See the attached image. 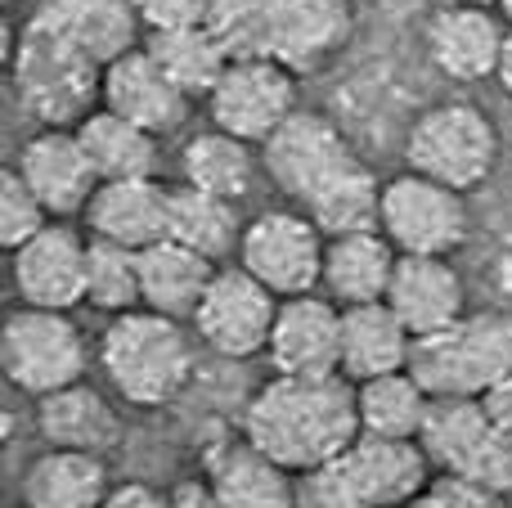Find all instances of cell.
Here are the masks:
<instances>
[{"instance_id": "obj_25", "label": "cell", "mask_w": 512, "mask_h": 508, "mask_svg": "<svg viewBox=\"0 0 512 508\" xmlns=\"http://www.w3.org/2000/svg\"><path fill=\"white\" fill-rule=\"evenodd\" d=\"M36 428L50 446L86 450V455H108L122 441V419L90 383H72L50 396H36Z\"/></svg>"}, {"instance_id": "obj_7", "label": "cell", "mask_w": 512, "mask_h": 508, "mask_svg": "<svg viewBox=\"0 0 512 508\" xmlns=\"http://www.w3.org/2000/svg\"><path fill=\"white\" fill-rule=\"evenodd\" d=\"M409 171L454 185L463 194L481 189L499 167V126L477 104H432L414 117L405 140Z\"/></svg>"}, {"instance_id": "obj_8", "label": "cell", "mask_w": 512, "mask_h": 508, "mask_svg": "<svg viewBox=\"0 0 512 508\" xmlns=\"http://www.w3.org/2000/svg\"><path fill=\"white\" fill-rule=\"evenodd\" d=\"M90 347L68 311L18 306L5 315L0 329V369L27 396H50L86 378Z\"/></svg>"}, {"instance_id": "obj_41", "label": "cell", "mask_w": 512, "mask_h": 508, "mask_svg": "<svg viewBox=\"0 0 512 508\" xmlns=\"http://www.w3.org/2000/svg\"><path fill=\"white\" fill-rule=\"evenodd\" d=\"M499 86L512 95V36H508V50H504V63H499Z\"/></svg>"}, {"instance_id": "obj_44", "label": "cell", "mask_w": 512, "mask_h": 508, "mask_svg": "<svg viewBox=\"0 0 512 508\" xmlns=\"http://www.w3.org/2000/svg\"><path fill=\"white\" fill-rule=\"evenodd\" d=\"M504 504H508V508H512V486H508V495H504Z\"/></svg>"}, {"instance_id": "obj_33", "label": "cell", "mask_w": 512, "mask_h": 508, "mask_svg": "<svg viewBox=\"0 0 512 508\" xmlns=\"http://www.w3.org/2000/svg\"><path fill=\"white\" fill-rule=\"evenodd\" d=\"M427 387L418 383L409 369L396 374H378L355 383V410H360V432L373 437H396V441H418L427 419Z\"/></svg>"}, {"instance_id": "obj_12", "label": "cell", "mask_w": 512, "mask_h": 508, "mask_svg": "<svg viewBox=\"0 0 512 508\" xmlns=\"http://www.w3.org/2000/svg\"><path fill=\"white\" fill-rule=\"evenodd\" d=\"M203 104L212 126L248 144H265L297 113V72L279 59H265V54L234 59Z\"/></svg>"}, {"instance_id": "obj_39", "label": "cell", "mask_w": 512, "mask_h": 508, "mask_svg": "<svg viewBox=\"0 0 512 508\" xmlns=\"http://www.w3.org/2000/svg\"><path fill=\"white\" fill-rule=\"evenodd\" d=\"M481 405H486L490 423H495V428L512 441V374H508V378H499V383L490 387L486 396H481Z\"/></svg>"}, {"instance_id": "obj_31", "label": "cell", "mask_w": 512, "mask_h": 508, "mask_svg": "<svg viewBox=\"0 0 512 508\" xmlns=\"http://www.w3.org/2000/svg\"><path fill=\"white\" fill-rule=\"evenodd\" d=\"M234 198H221V194H207V189L189 185H171V221H167V239L185 243V248L203 252L207 261L221 266L225 257H234L243 243V221L234 212Z\"/></svg>"}, {"instance_id": "obj_40", "label": "cell", "mask_w": 512, "mask_h": 508, "mask_svg": "<svg viewBox=\"0 0 512 508\" xmlns=\"http://www.w3.org/2000/svg\"><path fill=\"white\" fill-rule=\"evenodd\" d=\"M171 508H225V500L212 491V482H180L171 491Z\"/></svg>"}, {"instance_id": "obj_20", "label": "cell", "mask_w": 512, "mask_h": 508, "mask_svg": "<svg viewBox=\"0 0 512 508\" xmlns=\"http://www.w3.org/2000/svg\"><path fill=\"white\" fill-rule=\"evenodd\" d=\"M387 306L405 320L414 338L450 329L459 315H468V288L463 275L450 266V257H414L400 252L387 284Z\"/></svg>"}, {"instance_id": "obj_43", "label": "cell", "mask_w": 512, "mask_h": 508, "mask_svg": "<svg viewBox=\"0 0 512 508\" xmlns=\"http://www.w3.org/2000/svg\"><path fill=\"white\" fill-rule=\"evenodd\" d=\"M463 5H486V9H499V0H463Z\"/></svg>"}, {"instance_id": "obj_30", "label": "cell", "mask_w": 512, "mask_h": 508, "mask_svg": "<svg viewBox=\"0 0 512 508\" xmlns=\"http://www.w3.org/2000/svg\"><path fill=\"white\" fill-rule=\"evenodd\" d=\"M144 50L162 63V72H167L189 99H207L216 90V81L225 77V68L234 63V54L225 50V41L212 32V23L144 32Z\"/></svg>"}, {"instance_id": "obj_36", "label": "cell", "mask_w": 512, "mask_h": 508, "mask_svg": "<svg viewBox=\"0 0 512 508\" xmlns=\"http://www.w3.org/2000/svg\"><path fill=\"white\" fill-rule=\"evenodd\" d=\"M405 508H508V504L499 491H486V486L468 482V477L445 473L441 482L423 486Z\"/></svg>"}, {"instance_id": "obj_22", "label": "cell", "mask_w": 512, "mask_h": 508, "mask_svg": "<svg viewBox=\"0 0 512 508\" xmlns=\"http://www.w3.org/2000/svg\"><path fill=\"white\" fill-rule=\"evenodd\" d=\"M409 351H414V333L387 306V297L342 306V374L351 383L409 369Z\"/></svg>"}, {"instance_id": "obj_38", "label": "cell", "mask_w": 512, "mask_h": 508, "mask_svg": "<svg viewBox=\"0 0 512 508\" xmlns=\"http://www.w3.org/2000/svg\"><path fill=\"white\" fill-rule=\"evenodd\" d=\"M104 508H171V495H158L144 482H126V486H113V491H108Z\"/></svg>"}, {"instance_id": "obj_32", "label": "cell", "mask_w": 512, "mask_h": 508, "mask_svg": "<svg viewBox=\"0 0 512 508\" xmlns=\"http://www.w3.org/2000/svg\"><path fill=\"white\" fill-rule=\"evenodd\" d=\"M180 180L239 203V198H248L252 185H256L252 144L239 140V135H230V131H221V126L198 131L194 140H185V149H180Z\"/></svg>"}, {"instance_id": "obj_28", "label": "cell", "mask_w": 512, "mask_h": 508, "mask_svg": "<svg viewBox=\"0 0 512 508\" xmlns=\"http://www.w3.org/2000/svg\"><path fill=\"white\" fill-rule=\"evenodd\" d=\"M108 491L113 486H108L104 455H86V450L50 446L23 473L27 508H104Z\"/></svg>"}, {"instance_id": "obj_29", "label": "cell", "mask_w": 512, "mask_h": 508, "mask_svg": "<svg viewBox=\"0 0 512 508\" xmlns=\"http://www.w3.org/2000/svg\"><path fill=\"white\" fill-rule=\"evenodd\" d=\"M77 135L86 144L90 162H95L99 180H144V176H158V162L162 149L158 140L162 135L144 131L135 126L131 117L113 113V108H90L86 117L77 122Z\"/></svg>"}, {"instance_id": "obj_10", "label": "cell", "mask_w": 512, "mask_h": 508, "mask_svg": "<svg viewBox=\"0 0 512 508\" xmlns=\"http://www.w3.org/2000/svg\"><path fill=\"white\" fill-rule=\"evenodd\" d=\"M378 230L387 234L396 252L450 257L454 248H463V239L472 230L468 194L423 176V171L391 176L378 198Z\"/></svg>"}, {"instance_id": "obj_34", "label": "cell", "mask_w": 512, "mask_h": 508, "mask_svg": "<svg viewBox=\"0 0 512 508\" xmlns=\"http://www.w3.org/2000/svg\"><path fill=\"white\" fill-rule=\"evenodd\" d=\"M86 302L104 315H122L144 306L140 293V248L90 234L86 248Z\"/></svg>"}, {"instance_id": "obj_2", "label": "cell", "mask_w": 512, "mask_h": 508, "mask_svg": "<svg viewBox=\"0 0 512 508\" xmlns=\"http://www.w3.org/2000/svg\"><path fill=\"white\" fill-rule=\"evenodd\" d=\"M243 437L256 450L283 464L288 473H306L328 464L360 437V410H355V383L346 374L333 378H292L279 374L252 396L243 414Z\"/></svg>"}, {"instance_id": "obj_35", "label": "cell", "mask_w": 512, "mask_h": 508, "mask_svg": "<svg viewBox=\"0 0 512 508\" xmlns=\"http://www.w3.org/2000/svg\"><path fill=\"white\" fill-rule=\"evenodd\" d=\"M50 221H54L50 207L36 198V189L23 180V171L18 167L0 171V243L14 252V248H23L36 230H45Z\"/></svg>"}, {"instance_id": "obj_27", "label": "cell", "mask_w": 512, "mask_h": 508, "mask_svg": "<svg viewBox=\"0 0 512 508\" xmlns=\"http://www.w3.org/2000/svg\"><path fill=\"white\" fill-rule=\"evenodd\" d=\"M32 14H41L63 36H72L99 63H113L117 54L135 50L144 32L135 0H36Z\"/></svg>"}, {"instance_id": "obj_11", "label": "cell", "mask_w": 512, "mask_h": 508, "mask_svg": "<svg viewBox=\"0 0 512 508\" xmlns=\"http://www.w3.org/2000/svg\"><path fill=\"white\" fill-rule=\"evenodd\" d=\"M324 248L328 234L310 221L306 212H261L243 225L239 266L256 275L274 297H301L315 293L324 279Z\"/></svg>"}, {"instance_id": "obj_13", "label": "cell", "mask_w": 512, "mask_h": 508, "mask_svg": "<svg viewBox=\"0 0 512 508\" xmlns=\"http://www.w3.org/2000/svg\"><path fill=\"white\" fill-rule=\"evenodd\" d=\"M279 302L270 288L243 266H221L207 288V297L194 311V329L216 356L248 360L270 347L274 320H279Z\"/></svg>"}, {"instance_id": "obj_5", "label": "cell", "mask_w": 512, "mask_h": 508, "mask_svg": "<svg viewBox=\"0 0 512 508\" xmlns=\"http://www.w3.org/2000/svg\"><path fill=\"white\" fill-rule=\"evenodd\" d=\"M14 95L41 126H77L95 108L104 86V63L90 59L72 36L32 14L5 54Z\"/></svg>"}, {"instance_id": "obj_9", "label": "cell", "mask_w": 512, "mask_h": 508, "mask_svg": "<svg viewBox=\"0 0 512 508\" xmlns=\"http://www.w3.org/2000/svg\"><path fill=\"white\" fill-rule=\"evenodd\" d=\"M418 446L445 473L468 477L486 491L508 495L512 486V441L490 423L481 396H432Z\"/></svg>"}, {"instance_id": "obj_14", "label": "cell", "mask_w": 512, "mask_h": 508, "mask_svg": "<svg viewBox=\"0 0 512 508\" xmlns=\"http://www.w3.org/2000/svg\"><path fill=\"white\" fill-rule=\"evenodd\" d=\"M508 18L486 5H463L450 0L427 18V59L459 86L499 77V63L508 50Z\"/></svg>"}, {"instance_id": "obj_4", "label": "cell", "mask_w": 512, "mask_h": 508, "mask_svg": "<svg viewBox=\"0 0 512 508\" xmlns=\"http://www.w3.org/2000/svg\"><path fill=\"white\" fill-rule=\"evenodd\" d=\"M99 365H104L113 392L135 410H158L185 392L194 374V342L180 320L149 306H135L108 320L99 338Z\"/></svg>"}, {"instance_id": "obj_15", "label": "cell", "mask_w": 512, "mask_h": 508, "mask_svg": "<svg viewBox=\"0 0 512 508\" xmlns=\"http://www.w3.org/2000/svg\"><path fill=\"white\" fill-rule=\"evenodd\" d=\"M86 248L68 221H50L36 230L23 248H14L9 275L27 306H45V311H72L86 302Z\"/></svg>"}, {"instance_id": "obj_45", "label": "cell", "mask_w": 512, "mask_h": 508, "mask_svg": "<svg viewBox=\"0 0 512 508\" xmlns=\"http://www.w3.org/2000/svg\"><path fill=\"white\" fill-rule=\"evenodd\" d=\"M5 5H14V0H5Z\"/></svg>"}, {"instance_id": "obj_42", "label": "cell", "mask_w": 512, "mask_h": 508, "mask_svg": "<svg viewBox=\"0 0 512 508\" xmlns=\"http://www.w3.org/2000/svg\"><path fill=\"white\" fill-rule=\"evenodd\" d=\"M499 14H504L508 23H512V0H499Z\"/></svg>"}, {"instance_id": "obj_21", "label": "cell", "mask_w": 512, "mask_h": 508, "mask_svg": "<svg viewBox=\"0 0 512 508\" xmlns=\"http://www.w3.org/2000/svg\"><path fill=\"white\" fill-rule=\"evenodd\" d=\"M81 221H86V230L95 239H113V243H126V248H149V243L167 239L171 185H162L158 176L99 180Z\"/></svg>"}, {"instance_id": "obj_3", "label": "cell", "mask_w": 512, "mask_h": 508, "mask_svg": "<svg viewBox=\"0 0 512 508\" xmlns=\"http://www.w3.org/2000/svg\"><path fill=\"white\" fill-rule=\"evenodd\" d=\"M427 464L418 441L360 432L342 455L297 473V508H405L427 486Z\"/></svg>"}, {"instance_id": "obj_23", "label": "cell", "mask_w": 512, "mask_h": 508, "mask_svg": "<svg viewBox=\"0 0 512 508\" xmlns=\"http://www.w3.org/2000/svg\"><path fill=\"white\" fill-rule=\"evenodd\" d=\"M400 252L391 248V239L373 225V230H351V234H333L324 248V279L337 306H360V302H382L391 284Z\"/></svg>"}, {"instance_id": "obj_17", "label": "cell", "mask_w": 512, "mask_h": 508, "mask_svg": "<svg viewBox=\"0 0 512 508\" xmlns=\"http://www.w3.org/2000/svg\"><path fill=\"white\" fill-rule=\"evenodd\" d=\"M18 171L36 189L54 221L81 216L99 189V171L81 144L77 126H41L32 140L18 149Z\"/></svg>"}, {"instance_id": "obj_1", "label": "cell", "mask_w": 512, "mask_h": 508, "mask_svg": "<svg viewBox=\"0 0 512 508\" xmlns=\"http://www.w3.org/2000/svg\"><path fill=\"white\" fill-rule=\"evenodd\" d=\"M261 167L270 185L292 198L328 239L378 225V176L324 113L297 108L261 144Z\"/></svg>"}, {"instance_id": "obj_26", "label": "cell", "mask_w": 512, "mask_h": 508, "mask_svg": "<svg viewBox=\"0 0 512 508\" xmlns=\"http://www.w3.org/2000/svg\"><path fill=\"white\" fill-rule=\"evenodd\" d=\"M207 482L225 508H297V473L274 464L248 437L216 450Z\"/></svg>"}, {"instance_id": "obj_6", "label": "cell", "mask_w": 512, "mask_h": 508, "mask_svg": "<svg viewBox=\"0 0 512 508\" xmlns=\"http://www.w3.org/2000/svg\"><path fill=\"white\" fill-rule=\"evenodd\" d=\"M409 374L427 396H486L512 374V311H472L450 329L414 338Z\"/></svg>"}, {"instance_id": "obj_18", "label": "cell", "mask_w": 512, "mask_h": 508, "mask_svg": "<svg viewBox=\"0 0 512 508\" xmlns=\"http://www.w3.org/2000/svg\"><path fill=\"white\" fill-rule=\"evenodd\" d=\"M270 360L292 378H333L342 374V306L333 297H283L270 333Z\"/></svg>"}, {"instance_id": "obj_16", "label": "cell", "mask_w": 512, "mask_h": 508, "mask_svg": "<svg viewBox=\"0 0 512 508\" xmlns=\"http://www.w3.org/2000/svg\"><path fill=\"white\" fill-rule=\"evenodd\" d=\"M270 59L288 63L292 72H319L342 45L351 41L355 0H261Z\"/></svg>"}, {"instance_id": "obj_24", "label": "cell", "mask_w": 512, "mask_h": 508, "mask_svg": "<svg viewBox=\"0 0 512 508\" xmlns=\"http://www.w3.org/2000/svg\"><path fill=\"white\" fill-rule=\"evenodd\" d=\"M216 261H207L203 252L185 248L176 239H158L149 248H140V293L149 311H162L171 320H194L198 302L207 297L216 279Z\"/></svg>"}, {"instance_id": "obj_19", "label": "cell", "mask_w": 512, "mask_h": 508, "mask_svg": "<svg viewBox=\"0 0 512 508\" xmlns=\"http://www.w3.org/2000/svg\"><path fill=\"white\" fill-rule=\"evenodd\" d=\"M99 104L113 113L131 117L135 126L153 135H171L189 117L194 99L162 72V63L144 50V41L135 50L117 54L113 63H104V86H99Z\"/></svg>"}, {"instance_id": "obj_37", "label": "cell", "mask_w": 512, "mask_h": 508, "mask_svg": "<svg viewBox=\"0 0 512 508\" xmlns=\"http://www.w3.org/2000/svg\"><path fill=\"white\" fill-rule=\"evenodd\" d=\"M216 0H135L144 32H162V27H194L212 18Z\"/></svg>"}]
</instances>
